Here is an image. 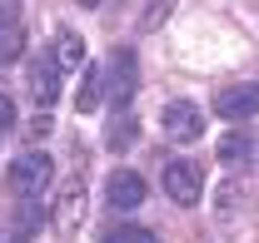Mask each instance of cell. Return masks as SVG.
Instances as JSON below:
<instances>
[{"label":"cell","mask_w":259,"mask_h":243,"mask_svg":"<svg viewBox=\"0 0 259 243\" xmlns=\"http://www.w3.org/2000/svg\"><path fill=\"white\" fill-rule=\"evenodd\" d=\"M249 154H254V144H249L244 134H225V139H220V159H225L229 169H234V164H249Z\"/></svg>","instance_id":"7c38bea8"},{"label":"cell","mask_w":259,"mask_h":243,"mask_svg":"<svg viewBox=\"0 0 259 243\" xmlns=\"http://www.w3.org/2000/svg\"><path fill=\"white\" fill-rule=\"evenodd\" d=\"M5 243H25V238H5Z\"/></svg>","instance_id":"2e32d148"},{"label":"cell","mask_w":259,"mask_h":243,"mask_svg":"<svg viewBox=\"0 0 259 243\" xmlns=\"http://www.w3.org/2000/svg\"><path fill=\"white\" fill-rule=\"evenodd\" d=\"M214 114H220V119H249V114H259V85L254 80L225 85V90L214 94Z\"/></svg>","instance_id":"5b68a950"},{"label":"cell","mask_w":259,"mask_h":243,"mask_svg":"<svg viewBox=\"0 0 259 243\" xmlns=\"http://www.w3.org/2000/svg\"><path fill=\"white\" fill-rule=\"evenodd\" d=\"M80 223H85V179L75 174V179L60 184V194H55V204H50V228H55L60 238H75Z\"/></svg>","instance_id":"7a4b0ae2"},{"label":"cell","mask_w":259,"mask_h":243,"mask_svg":"<svg viewBox=\"0 0 259 243\" xmlns=\"http://www.w3.org/2000/svg\"><path fill=\"white\" fill-rule=\"evenodd\" d=\"M164 194H169L180 209H194L199 194H204V184H199V174H194L185 159H169V164H164Z\"/></svg>","instance_id":"8992f818"},{"label":"cell","mask_w":259,"mask_h":243,"mask_svg":"<svg viewBox=\"0 0 259 243\" xmlns=\"http://www.w3.org/2000/svg\"><path fill=\"white\" fill-rule=\"evenodd\" d=\"M75 5H85V10H95V5H105V0H75Z\"/></svg>","instance_id":"9a60e30c"},{"label":"cell","mask_w":259,"mask_h":243,"mask_svg":"<svg viewBox=\"0 0 259 243\" xmlns=\"http://www.w3.org/2000/svg\"><path fill=\"white\" fill-rule=\"evenodd\" d=\"M30 94H35L40 109L55 104V94H60V65H55V60H35L30 65Z\"/></svg>","instance_id":"52a82bcc"},{"label":"cell","mask_w":259,"mask_h":243,"mask_svg":"<svg viewBox=\"0 0 259 243\" xmlns=\"http://www.w3.org/2000/svg\"><path fill=\"white\" fill-rule=\"evenodd\" d=\"M105 144H110V149H130V144H135V114H130V109H115V119L105 129Z\"/></svg>","instance_id":"30bf717a"},{"label":"cell","mask_w":259,"mask_h":243,"mask_svg":"<svg viewBox=\"0 0 259 243\" xmlns=\"http://www.w3.org/2000/svg\"><path fill=\"white\" fill-rule=\"evenodd\" d=\"M5 184H10V194H15V199H40V194H45V189L55 184V159H50L45 149L20 154V159L10 164Z\"/></svg>","instance_id":"6da1fadb"},{"label":"cell","mask_w":259,"mask_h":243,"mask_svg":"<svg viewBox=\"0 0 259 243\" xmlns=\"http://www.w3.org/2000/svg\"><path fill=\"white\" fill-rule=\"evenodd\" d=\"M110 85H115V99L130 104V94H135V50H115V60H110Z\"/></svg>","instance_id":"ba28073f"},{"label":"cell","mask_w":259,"mask_h":243,"mask_svg":"<svg viewBox=\"0 0 259 243\" xmlns=\"http://www.w3.org/2000/svg\"><path fill=\"white\" fill-rule=\"evenodd\" d=\"M55 65L60 70H85V40L75 30H55Z\"/></svg>","instance_id":"9c48e42d"},{"label":"cell","mask_w":259,"mask_h":243,"mask_svg":"<svg viewBox=\"0 0 259 243\" xmlns=\"http://www.w3.org/2000/svg\"><path fill=\"white\" fill-rule=\"evenodd\" d=\"M10 124H15V99L0 90V129H10Z\"/></svg>","instance_id":"5bb4252c"},{"label":"cell","mask_w":259,"mask_h":243,"mask_svg":"<svg viewBox=\"0 0 259 243\" xmlns=\"http://www.w3.org/2000/svg\"><path fill=\"white\" fill-rule=\"evenodd\" d=\"M145 194H150V189H145V179H140L135 169H115V174L105 179V204H110L115 213L140 209V204H145Z\"/></svg>","instance_id":"277c9868"},{"label":"cell","mask_w":259,"mask_h":243,"mask_svg":"<svg viewBox=\"0 0 259 243\" xmlns=\"http://www.w3.org/2000/svg\"><path fill=\"white\" fill-rule=\"evenodd\" d=\"M100 85H105V70H95V65H85V75H80V94H75V104H80V109H95V104H100Z\"/></svg>","instance_id":"8fae6325"},{"label":"cell","mask_w":259,"mask_h":243,"mask_svg":"<svg viewBox=\"0 0 259 243\" xmlns=\"http://www.w3.org/2000/svg\"><path fill=\"white\" fill-rule=\"evenodd\" d=\"M0 243H5V238H0Z\"/></svg>","instance_id":"e0dca14e"},{"label":"cell","mask_w":259,"mask_h":243,"mask_svg":"<svg viewBox=\"0 0 259 243\" xmlns=\"http://www.w3.org/2000/svg\"><path fill=\"white\" fill-rule=\"evenodd\" d=\"M164 134H169L175 144H199V134H204L199 104H190V99H169V104H164Z\"/></svg>","instance_id":"3957f363"},{"label":"cell","mask_w":259,"mask_h":243,"mask_svg":"<svg viewBox=\"0 0 259 243\" xmlns=\"http://www.w3.org/2000/svg\"><path fill=\"white\" fill-rule=\"evenodd\" d=\"M105 243H155V233L140 223H120V228H105Z\"/></svg>","instance_id":"4fadbf2b"}]
</instances>
